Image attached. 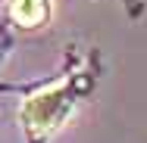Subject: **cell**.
Masks as SVG:
<instances>
[{
	"label": "cell",
	"instance_id": "obj_1",
	"mask_svg": "<svg viewBox=\"0 0 147 143\" xmlns=\"http://www.w3.org/2000/svg\"><path fill=\"white\" fill-rule=\"evenodd\" d=\"M69 112H72V93L66 84H59L28 96L22 106V121L31 131V137H47L69 118Z\"/></svg>",
	"mask_w": 147,
	"mask_h": 143
},
{
	"label": "cell",
	"instance_id": "obj_2",
	"mask_svg": "<svg viewBox=\"0 0 147 143\" xmlns=\"http://www.w3.org/2000/svg\"><path fill=\"white\" fill-rule=\"evenodd\" d=\"M9 16L22 28H38L50 16V0H9Z\"/></svg>",
	"mask_w": 147,
	"mask_h": 143
}]
</instances>
